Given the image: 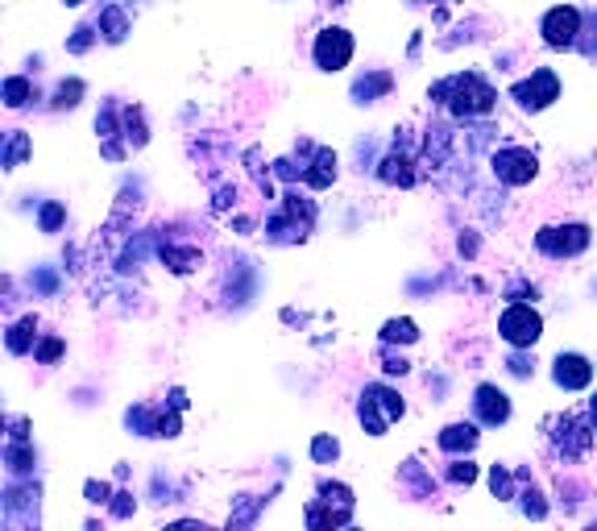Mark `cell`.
<instances>
[{
	"label": "cell",
	"mask_w": 597,
	"mask_h": 531,
	"mask_svg": "<svg viewBox=\"0 0 597 531\" xmlns=\"http://www.w3.org/2000/svg\"><path fill=\"white\" fill-rule=\"evenodd\" d=\"M535 245L544 249L548 258H577L589 245V229L585 225H564V229H539Z\"/></svg>",
	"instance_id": "7"
},
{
	"label": "cell",
	"mask_w": 597,
	"mask_h": 531,
	"mask_svg": "<svg viewBox=\"0 0 597 531\" xmlns=\"http://www.w3.org/2000/svg\"><path fill=\"white\" fill-rule=\"evenodd\" d=\"M129 424H141V428H146V436H154V424H150V419H146V411H129ZM179 432V419L175 415H162V424H158V436H175Z\"/></svg>",
	"instance_id": "18"
},
{
	"label": "cell",
	"mask_w": 597,
	"mask_h": 531,
	"mask_svg": "<svg viewBox=\"0 0 597 531\" xmlns=\"http://www.w3.org/2000/svg\"><path fill=\"white\" fill-rule=\"evenodd\" d=\"M473 411H477L481 424H490V428L506 424V419H510V399H506V390H498V386H477Z\"/></svg>",
	"instance_id": "11"
},
{
	"label": "cell",
	"mask_w": 597,
	"mask_h": 531,
	"mask_svg": "<svg viewBox=\"0 0 597 531\" xmlns=\"http://www.w3.org/2000/svg\"><path fill=\"white\" fill-rule=\"evenodd\" d=\"M589 419H593V428H597V395L589 399Z\"/></svg>",
	"instance_id": "30"
},
{
	"label": "cell",
	"mask_w": 597,
	"mask_h": 531,
	"mask_svg": "<svg viewBox=\"0 0 597 531\" xmlns=\"http://www.w3.org/2000/svg\"><path fill=\"white\" fill-rule=\"evenodd\" d=\"M382 337H386L390 345H394V341H403V345H411V341L419 337V332H415V324H411V320H390V324H386V332H382Z\"/></svg>",
	"instance_id": "19"
},
{
	"label": "cell",
	"mask_w": 597,
	"mask_h": 531,
	"mask_svg": "<svg viewBox=\"0 0 597 531\" xmlns=\"http://www.w3.org/2000/svg\"><path fill=\"white\" fill-rule=\"evenodd\" d=\"M498 332H502L506 345L531 349L539 341V332H544V320H539V312H531L527 303H510L502 312V320H498Z\"/></svg>",
	"instance_id": "3"
},
{
	"label": "cell",
	"mask_w": 597,
	"mask_h": 531,
	"mask_svg": "<svg viewBox=\"0 0 597 531\" xmlns=\"http://www.w3.org/2000/svg\"><path fill=\"white\" fill-rule=\"evenodd\" d=\"M88 494H92V502H104V494H108V486H96V482H92V486H88Z\"/></svg>",
	"instance_id": "29"
},
{
	"label": "cell",
	"mask_w": 597,
	"mask_h": 531,
	"mask_svg": "<svg viewBox=\"0 0 597 531\" xmlns=\"http://www.w3.org/2000/svg\"><path fill=\"white\" fill-rule=\"evenodd\" d=\"M38 337V320L34 316H25L21 324H13V332H9V349L13 353H30V341Z\"/></svg>",
	"instance_id": "15"
},
{
	"label": "cell",
	"mask_w": 597,
	"mask_h": 531,
	"mask_svg": "<svg viewBox=\"0 0 597 531\" xmlns=\"http://www.w3.org/2000/svg\"><path fill=\"white\" fill-rule=\"evenodd\" d=\"M59 353H63V341H59V337H50V341L38 349V361H54Z\"/></svg>",
	"instance_id": "27"
},
{
	"label": "cell",
	"mask_w": 597,
	"mask_h": 531,
	"mask_svg": "<svg viewBox=\"0 0 597 531\" xmlns=\"http://www.w3.org/2000/svg\"><path fill=\"white\" fill-rule=\"evenodd\" d=\"M535 171H539V162H535V154L523 150V146H502V150L494 154V175H498V183H506V187L531 183Z\"/></svg>",
	"instance_id": "5"
},
{
	"label": "cell",
	"mask_w": 597,
	"mask_h": 531,
	"mask_svg": "<svg viewBox=\"0 0 597 531\" xmlns=\"http://www.w3.org/2000/svg\"><path fill=\"white\" fill-rule=\"evenodd\" d=\"M544 42L548 46H556V50H573L577 46V38H581V13L573 9V5H556L548 17H544Z\"/></svg>",
	"instance_id": "6"
},
{
	"label": "cell",
	"mask_w": 597,
	"mask_h": 531,
	"mask_svg": "<svg viewBox=\"0 0 597 531\" xmlns=\"http://www.w3.org/2000/svg\"><path fill=\"white\" fill-rule=\"evenodd\" d=\"M336 453H340V444H336L332 436H316V440H311V457H316L320 465L336 461Z\"/></svg>",
	"instance_id": "21"
},
{
	"label": "cell",
	"mask_w": 597,
	"mask_h": 531,
	"mask_svg": "<svg viewBox=\"0 0 597 531\" xmlns=\"http://www.w3.org/2000/svg\"><path fill=\"white\" fill-rule=\"evenodd\" d=\"M79 92H83V83L71 79V83H63V88H59V100H54V104H59V108H71V104L79 100Z\"/></svg>",
	"instance_id": "24"
},
{
	"label": "cell",
	"mask_w": 597,
	"mask_h": 531,
	"mask_svg": "<svg viewBox=\"0 0 597 531\" xmlns=\"http://www.w3.org/2000/svg\"><path fill=\"white\" fill-rule=\"evenodd\" d=\"M378 92H390V75H386V71H382V75H369V79H361L357 88H353V96H357L361 104H369V100H374Z\"/></svg>",
	"instance_id": "17"
},
{
	"label": "cell",
	"mask_w": 597,
	"mask_h": 531,
	"mask_svg": "<svg viewBox=\"0 0 597 531\" xmlns=\"http://www.w3.org/2000/svg\"><path fill=\"white\" fill-rule=\"evenodd\" d=\"M490 486H494V494H498V498H510V473L494 465V473H490Z\"/></svg>",
	"instance_id": "26"
},
{
	"label": "cell",
	"mask_w": 597,
	"mask_h": 531,
	"mask_svg": "<svg viewBox=\"0 0 597 531\" xmlns=\"http://www.w3.org/2000/svg\"><path fill=\"white\" fill-rule=\"evenodd\" d=\"M510 96L519 100V108H527V113H539V108H548L556 96H560V79L552 71H535L531 79L515 83L510 88Z\"/></svg>",
	"instance_id": "8"
},
{
	"label": "cell",
	"mask_w": 597,
	"mask_h": 531,
	"mask_svg": "<svg viewBox=\"0 0 597 531\" xmlns=\"http://www.w3.org/2000/svg\"><path fill=\"white\" fill-rule=\"evenodd\" d=\"M79 38H71V50L79 54V50H88V42H92V30H88V25H83V30H75Z\"/></svg>",
	"instance_id": "28"
},
{
	"label": "cell",
	"mask_w": 597,
	"mask_h": 531,
	"mask_svg": "<svg viewBox=\"0 0 597 531\" xmlns=\"http://www.w3.org/2000/svg\"><path fill=\"white\" fill-rule=\"evenodd\" d=\"M552 424L560 428L556 432V444H560V453L573 461V457H585L589 453V444H593V432L597 428H585L577 415H564V419H552Z\"/></svg>",
	"instance_id": "9"
},
{
	"label": "cell",
	"mask_w": 597,
	"mask_h": 531,
	"mask_svg": "<svg viewBox=\"0 0 597 531\" xmlns=\"http://www.w3.org/2000/svg\"><path fill=\"white\" fill-rule=\"evenodd\" d=\"M100 34L108 38V42H121L125 34H129V21H125V13L112 5V9H104V17H100Z\"/></svg>",
	"instance_id": "14"
},
{
	"label": "cell",
	"mask_w": 597,
	"mask_h": 531,
	"mask_svg": "<svg viewBox=\"0 0 597 531\" xmlns=\"http://www.w3.org/2000/svg\"><path fill=\"white\" fill-rule=\"evenodd\" d=\"M311 54H316V67L320 71H345L349 59H353V34L340 30V25H328V30L316 34Z\"/></svg>",
	"instance_id": "4"
},
{
	"label": "cell",
	"mask_w": 597,
	"mask_h": 531,
	"mask_svg": "<svg viewBox=\"0 0 597 531\" xmlns=\"http://www.w3.org/2000/svg\"><path fill=\"white\" fill-rule=\"evenodd\" d=\"M448 478H452V482H457V486H461V482L469 486V482L477 478V469H473L469 461H457V465H452V469H448Z\"/></svg>",
	"instance_id": "25"
},
{
	"label": "cell",
	"mask_w": 597,
	"mask_h": 531,
	"mask_svg": "<svg viewBox=\"0 0 597 531\" xmlns=\"http://www.w3.org/2000/svg\"><path fill=\"white\" fill-rule=\"evenodd\" d=\"M30 100H34V83L21 79V75H13V79L5 83V104H9V108H25Z\"/></svg>",
	"instance_id": "16"
},
{
	"label": "cell",
	"mask_w": 597,
	"mask_h": 531,
	"mask_svg": "<svg viewBox=\"0 0 597 531\" xmlns=\"http://www.w3.org/2000/svg\"><path fill=\"white\" fill-rule=\"evenodd\" d=\"M25 154H30V137H25V133H9V146H5V166H9V171Z\"/></svg>",
	"instance_id": "20"
},
{
	"label": "cell",
	"mask_w": 597,
	"mask_h": 531,
	"mask_svg": "<svg viewBox=\"0 0 597 531\" xmlns=\"http://www.w3.org/2000/svg\"><path fill=\"white\" fill-rule=\"evenodd\" d=\"M432 100L444 104V108H452L457 117H486L498 96H494V88H490L486 79L469 71V75H452V79L436 83Z\"/></svg>",
	"instance_id": "1"
},
{
	"label": "cell",
	"mask_w": 597,
	"mask_h": 531,
	"mask_svg": "<svg viewBox=\"0 0 597 531\" xmlns=\"http://www.w3.org/2000/svg\"><path fill=\"white\" fill-rule=\"evenodd\" d=\"M386 183H398V187H411L415 183V171H411V158L407 154H390L382 162V171H378Z\"/></svg>",
	"instance_id": "13"
},
{
	"label": "cell",
	"mask_w": 597,
	"mask_h": 531,
	"mask_svg": "<svg viewBox=\"0 0 597 531\" xmlns=\"http://www.w3.org/2000/svg\"><path fill=\"white\" fill-rule=\"evenodd\" d=\"M357 415H361V424H365L369 436H382L390 428V419L403 415V399H398L390 386H365Z\"/></svg>",
	"instance_id": "2"
},
{
	"label": "cell",
	"mask_w": 597,
	"mask_h": 531,
	"mask_svg": "<svg viewBox=\"0 0 597 531\" xmlns=\"http://www.w3.org/2000/svg\"><path fill=\"white\" fill-rule=\"evenodd\" d=\"M59 225H63V204H46V208H42V229L54 233Z\"/></svg>",
	"instance_id": "23"
},
{
	"label": "cell",
	"mask_w": 597,
	"mask_h": 531,
	"mask_svg": "<svg viewBox=\"0 0 597 531\" xmlns=\"http://www.w3.org/2000/svg\"><path fill=\"white\" fill-rule=\"evenodd\" d=\"M552 378H556L560 390H585L593 382V366L581 353H560L556 366H552Z\"/></svg>",
	"instance_id": "10"
},
{
	"label": "cell",
	"mask_w": 597,
	"mask_h": 531,
	"mask_svg": "<svg viewBox=\"0 0 597 531\" xmlns=\"http://www.w3.org/2000/svg\"><path fill=\"white\" fill-rule=\"evenodd\" d=\"M436 444H440L444 453H452V457H457V453H473L477 449V428L473 424H448L436 436Z\"/></svg>",
	"instance_id": "12"
},
{
	"label": "cell",
	"mask_w": 597,
	"mask_h": 531,
	"mask_svg": "<svg viewBox=\"0 0 597 531\" xmlns=\"http://www.w3.org/2000/svg\"><path fill=\"white\" fill-rule=\"evenodd\" d=\"M30 465H34V453H30V449H17V444H9V469H13V473H25Z\"/></svg>",
	"instance_id": "22"
}]
</instances>
